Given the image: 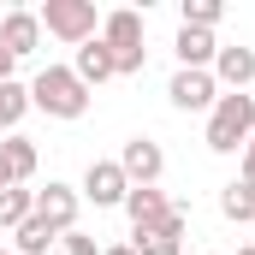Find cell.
I'll use <instances>...</instances> for the list:
<instances>
[{
    "mask_svg": "<svg viewBox=\"0 0 255 255\" xmlns=\"http://www.w3.org/2000/svg\"><path fill=\"white\" fill-rule=\"evenodd\" d=\"M30 107H42L48 119H83L89 113V89L77 83L71 65H42L30 83Z\"/></svg>",
    "mask_w": 255,
    "mask_h": 255,
    "instance_id": "cell-1",
    "label": "cell"
},
{
    "mask_svg": "<svg viewBox=\"0 0 255 255\" xmlns=\"http://www.w3.org/2000/svg\"><path fill=\"white\" fill-rule=\"evenodd\" d=\"M255 136V95H220L208 113V148L214 154H238Z\"/></svg>",
    "mask_w": 255,
    "mask_h": 255,
    "instance_id": "cell-2",
    "label": "cell"
},
{
    "mask_svg": "<svg viewBox=\"0 0 255 255\" xmlns=\"http://www.w3.org/2000/svg\"><path fill=\"white\" fill-rule=\"evenodd\" d=\"M101 42H107V54H113V65H119V77H136V71L148 65V48H142V12H130V6L107 12Z\"/></svg>",
    "mask_w": 255,
    "mask_h": 255,
    "instance_id": "cell-3",
    "label": "cell"
},
{
    "mask_svg": "<svg viewBox=\"0 0 255 255\" xmlns=\"http://www.w3.org/2000/svg\"><path fill=\"white\" fill-rule=\"evenodd\" d=\"M42 30L48 36H60L71 48H83V42H95V0H42Z\"/></svg>",
    "mask_w": 255,
    "mask_h": 255,
    "instance_id": "cell-4",
    "label": "cell"
},
{
    "mask_svg": "<svg viewBox=\"0 0 255 255\" xmlns=\"http://www.w3.org/2000/svg\"><path fill=\"white\" fill-rule=\"evenodd\" d=\"M77 208H83V196L60 184V178H48V190H36V220H48V232L65 238V232H77Z\"/></svg>",
    "mask_w": 255,
    "mask_h": 255,
    "instance_id": "cell-5",
    "label": "cell"
},
{
    "mask_svg": "<svg viewBox=\"0 0 255 255\" xmlns=\"http://www.w3.org/2000/svg\"><path fill=\"white\" fill-rule=\"evenodd\" d=\"M184 232H190V208L172 202V214H166L160 226L130 232V250H136V255H178V250H184Z\"/></svg>",
    "mask_w": 255,
    "mask_h": 255,
    "instance_id": "cell-6",
    "label": "cell"
},
{
    "mask_svg": "<svg viewBox=\"0 0 255 255\" xmlns=\"http://www.w3.org/2000/svg\"><path fill=\"white\" fill-rule=\"evenodd\" d=\"M83 202H95V208H125L130 196V178L119 172V160H89V172H83Z\"/></svg>",
    "mask_w": 255,
    "mask_h": 255,
    "instance_id": "cell-7",
    "label": "cell"
},
{
    "mask_svg": "<svg viewBox=\"0 0 255 255\" xmlns=\"http://www.w3.org/2000/svg\"><path fill=\"white\" fill-rule=\"evenodd\" d=\"M119 172H125L130 184H160V172H166V148H160L154 136H130L125 148H119Z\"/></svg>",
    "mask_w": 255,
    "mask_h": 255,
    "instance_id": "cell-8",
    "label": "cell"
},
{
    "mask_svg": "<svg viewBox=\"0 0 255 255\" xmlns=\"http://www.w3.org/2000/svg\"><path fill=\"white\" fill-rule=\"evenodd\" d=\"M166 95H172V107H178V113H214L220 83H214V71H172Z\"/></svg>",
    "mask_w": 255,
    "mask_h": 255,
    "instance_id": "cell-9",
    "label": "cell"
},
{
    "mask_svg": "<svg viewBox=\"0 0 255 255\" xmlns=\"http://www.w3.org/2000/svg\"><path fill=\"white\" fill-rule=\"evenodd\" d=\"M0 48H6L12 60L36 54V48H42V18H36V12H24V6H12V12L0 18Z\"/></svg>",
    "mask_w": 255,
    "mask_h": 255,
    "instance_id": "cell-10",
    "label": "cell"
},
{
    "mask_svg": "<svg viewBox=\"0 0 255 255\" xmlns=\"http://www.w3.org/2000/svg\"><path fill=\"white\" fill-rule=\"evenodd\" d=\"M208 71H214V83H226V95H244L255 83V48H244V42L238 48H220Z\"/></svg>",
    "mask_w": 255,
    "mask_h": 255,
    "instance_id": "cell-11",
    "label": "cell"
},
{
    "mask_svg": "<svg viewBox=\"0 0 255 255\" xmlns=\"http://www.w3.org/2000/svg\"><path fill=\"white\" fill-rule=\"evenodd\" d=\"M125 214H130V232H148V226H160L172 214V202H166V190H154V184H130Z\"/></svg>",
    "mask_w": 255,
    "mask_h": 255,
    "instance_id": "cell-12",
    "label": "cell"
},
{
    "mask_svg": "<svg viewBox=\"0 0 255 255\" xmlns=\"http://www.w3.org/2000/svg\"><path fill=\"white\" fill-rule=\"evenodd\" d=\"M71 71H77V83H83V89H101L107 77H119V65H113V54H107V42H101V36L77 48V60H71Z\"/></svg>",
    "mask_w": 255,
    "mask_h": 255,
    "instance_id": "cell-13",
    "label": "cell"
},
{
    "mask_svg": "<svg viewBox=\"0 0 255 255\" xmlns=\"http://www.w3.org/2000/svg\"><path fill=\"white\" fill-rule=\"evenodd\" d=\"M172 54H178V71H208L214 54H220V42H214V30H184V24H178Z\"/></svg>",
    "mask_w": 255,
    "mask_h": 255,
    "instance_id": "cell-14",
    "label": "cell"
},
{
    "mask_svg": "<svg viewBox=\"0 0 255 255\" xmlns=\"http://www.w3.org/2000/svg\"><path fill=\"white\" fill-rule=\"evenodd\" d=\"M0 160H6V172H12V184H30V172H36V142L12 130V136L0 142Z\"/></svg>",
    "mask_w": 255,
    "mask_h": 255,
    "instance_id": "cell-15",
    "label": "cell"
},
{
    "mask_svg": "<svg viewBox=\"0 0 255 255\" xmlns=\"http://www.w3.org/2000/svg\"><path fill=\"white\" fill-rule=\"evenodd\" d=\"M30 214H36V190H30V184H12V190H0V232H18Z\"/></svg>",
    "mask_w": 255,
    "mask_h": 255,
    "instance_id": "cell-16",
    "label": "cell"
},
{
    "mask_svg": "<svg viewBox=\"0 0 255 255\" xmlns=\"http://www.w3.org/2000/svg\"><path fill=\"white\" fill-rule=\"evenodd\" d=\"M24 113H30V89H24L18 77H12V83H0V130L12 136V130H18V119H24Z\"/></svg>",
    "mask_w": 255,
    "mask_h": 255,
    "instance_id": "cell-17",
    "label": "cell"
},
{
    "mask_svg": "<svg viewBox=\"0 0 255 255\" xmlns=\"http://www.w3.org/2000/svg\"><path fill=\"white\" fill-rule=\"evenodd\" d=\"M220 214H226V220H244V226H250V220H255V190L232 178V184L220 190Z\"/></svg>",
    "mask_w": 255,
    "mask_h": 255,
    "instance_id": "cell-18",
    "label": "cell"
},
{
    "mask_svg": "<svg viewBox=\"0 0 255 255\" xmlns=\"http://www.w3.org/2000/svg\"><path fill=\"white\" fill-rule=\"evenodd\" d=\"M12 238H18V250H12V255H42L48 244H60V238L48 232V220H36V214H30V220H24V226L12 232Z\"/></svg>",
    "mask_w": 255,
    "mask_h": 255,
    "instance_id": "cell-19",
    "label": "cell"
},
{
    "mask_svg": "<svg viewBox=\"0 0 255 255\" xmlns=\"http://www.w3.org/2000/svg\"><path fill=\"white\" fill-rule=\"evenodd\" d=\"M220 18H226L220 0H184V30H214Z\"/></svg>",
    "mask_w": 255,
    "mask_h": 255,
    "instance_id": "cell-20",
    "label": "cell"
},
{
    "mask_svg": "<svg viewBox=\"0 0 255 255\" xmlns=\"http://www.w3.org/2000/svg\"><path fill=\"white\" fill-rule=\"evenodd\" d=\"M60 250H65V255H101V244H95L89 232H65V238H60Z\"/></svg>",
    "mask_w": 255,
    "mask_h": 255,
    "instance_id": "cell-21",
    "label": "cell"
},
{
    "mask_svg": "<svg viewBox=\"0 0 255 255\" xmlns=\"http://www.w3.org/2000/svg\"><path fill=\"white\" fill-rule=\"evenodd\" d=\"M238 184L255 190V148H244V160H238Z\"/></svg>",
    "mask_w": 255,
    "mask_h": 255,
    "instance_id": "cell-22",
    "label": "cell"
},
{
    "mask_svg": "<svg viewBox=\"0 0 255 255\" xmlns=\"http://www.w3.org/2000/svg\"><path fill=\"white\" fill-rule=\"evenodd\" d=\"M12 65H18V60H12V54L0 48V83H12Z\"/></svg>",
    "mask_w": 255,
    "mask_h": 255,
    "instance_id": "cell-23",
    "label": "cell"
},
{
    "mask_svg": "<svg viewBox=\"0 0 255 255\" xmlns=\"http://www.w3.org/2000/svg\"><path fill=\"white\" fill-rule=\"evenodd\" d=\"M101 255H136V250H130V244H113V250H101Z\"/></svg>",
    "mask_w": 255,
    "mask_h": 255,
    "instance_id": "cell-24",
    "label": "cell"
},
{
    "mask_svg": "<svg viewBox=\"0 0 255 255\" xmlns=\"http://www.w3.org/2000/svg\"><path fill=\"white\" fill-rule=\"evenodd\" d=\"M0 190H12V172H6V160H0Z\"/></svg>",
    "mask_w": 255,
    "mask_h": 255,
    "instance_id": "cell-25",
    "label": "cell"
},
{
    "mask_svg": "<svg viewBox=\"0 0 255 255\" xmlns=\"http://www.w3.org/2000/svg\"><path fill=\"white\" fill-rule=\"evenodd\" d=\"M238 255H255V244H244V250H238Z\"/></svg>",
    "mask_w": 255,
    "mask_h": 255,
    "instance_id": "cell-26",
    "label": "cell"
},
{
    "mask_svg": "<svg viewBox=\"0 0 255 255\" xmlns=\"http://www.w3.org/2000/svg\"><path fill=\"white\" fill-rule=\"evenodd\" d=\"M250 148H255V136H250Z\"/></svg>",
    "mask_w": 255,
    "mask_h": 255,
    "instance_id": "cell-27",
    "label": "cell"
},
{
    "mask_svg": "<svg viewBox=\"0 0 255 255\" xmlns=\"http://www.w3.org/2000/svg\"><path fill=\"white\" fill-rule=\"evenodd\" d=\"M250 226H255V220H250Z\"/></svg>",
    "mask_w": 255,
    "mask_h": 255,
    "instance_id": "cell-28",
    "label": "cell"
}]
</instances>
